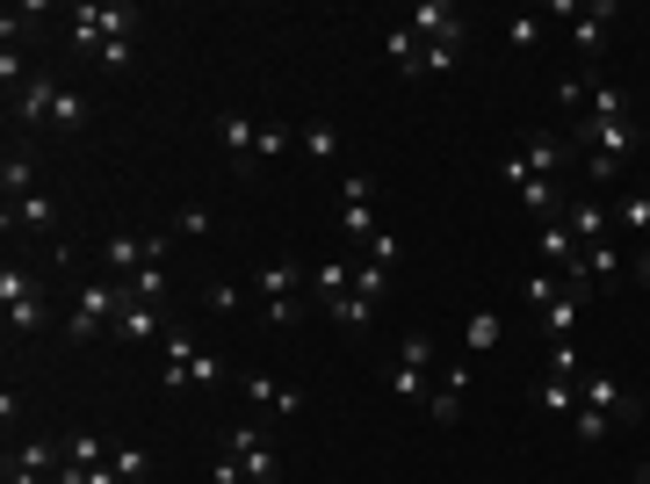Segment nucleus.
<instances>
[{"instance_id":"obj_1","label":"nucleus","mask_w":650,"mask_h":484,"mask_svg":"<svg viewBox=\"0 0 650 484\" xmlns=\"http://www.w3.org/2000/svg\"><path fill=\"white\" fill-rule=\"evenodd\" d=\"M116 312H123V282L116 275H94V282H80V296H72L66 333H72V340H94V333L116 326Z\"/></svg>"},{"instance_id":"obj_2","label":"nucleus","mask_w":650,"mask_h":484,"mask_svg":"<svg viewBox=\"0 0 650 484\" xmlns=\"http://www.w3.org/2000/svg\"><path fill=\"white\" fill-rule=\"evenodd\" d=\"M137 8H116V0H80L72 8V44L80 52H102V44H131Z\"/></svg>"},{"instance_id":"obj_3","label":"nucleus","mask_w":650,"mask_h":484,"mask_svg":"<svg viewBox=\"0 0 650 484\" xmlns=\"http://www.w3.org/2000/svg\"><path fill=\"white\" fill-rule=\"evenodd\" d=\"M296 275H304V260H296V254H274L268 268L254 275L260 318H268V326H296V312H304V304H296Z\"/></svg>"},{"instance_id":"obj_4","label":"nucleus","mask_w":650,"mask_h":484,"mask_svg":"<svg viewBox=\"0 0 650 484\" xmlns=\"http://www.w3.org/2000/svg\"><path fill=\"white\" fill-rule=\"evenodd\" d=\"M377 181L369 173H347L340 181V239H355V246H369L377 239Z\"/></svg>"},{"instance_id":"obj_5","label":"nucleus","mask_w":650,"mask_h":484,"mask_svg":"<svg viewBox=\"0 0 650 484\" xmlns=\"http://www.w3.org/2000/svg\"><path fill=\"white\" fill-rule=\"evenodd\" d=\"M643 131H650L643 116H615V123L579 116V131H571V138H585V153H593V159H629L636 145H643Z\"/></svg>"},{"instance_id":"obj_6","label":"nucleus","mask_w":650,"mask_h":484,"mask_svg":"<svg viewBox=\"0 0 650 484\" xmlns=\"http://www.w3.org/2000/svg\"><path fill=\"white\" fill-rule=\"evenodd\" d=\"M405 30L419 36V44H448V52H462V36H470V22H462V8H456V0H419Z\"/></svg>"},{"instance_id":"obj_7","label":"nucleus","mask_w":650,"mask_h":484,"mask_svg":"<svg viewBox=\"0 0 650 484\" xmlns=\"http://www.w3.org/2000/svg\"><path fill=\"white\" fill-rule=\"evenodd\" d=\"M585 405H593V413H607L615 427H636V419H643V398H636L615 369H593V376H585Z\"/></svg>"},{"instance_id":"obj_8","label":"nucleus","mask_w":650,"mask_h":484,"mask_svg":"<svg viewBox=\"0 0 650 484\" xmlns=\"http://www.w3.org/2000/svg\"><path fill=\"white\" fill-rule=\"evenodd\" d=\"M217 145H224V159H232V173L260 167V123H246L239 109H217Z\"/></svg>"},{"instance_id":"obj_9","label":"nucleus","mask_w":650,"mask_h":484,"mask_svg":"<svg viewBox=\"0 0 650 484\" xmlns=\"http://www.w3.org/2000/svg\"><path fill=\"white\" fill-rule=\"evenodd\" d=\"M232 455L246 463V484H274V441L260 419H246V427H232Z\"/></svg>"},{"instance_id":"obj_10","label":"nucleus","mask_w":650,"mask_h":484,"mask_svg":"<svg viewBox=\"0 0 650 484\" xmlns=\"http://www.w3.org/2000/svg\"><path fill=\"white\" fill-rule=\"evenodd\" d=\"M478 362H441V391H427V419L434 427H456L462 419V391H470Z\"/></svg>"},{"instance_id":"obj_11","label":"nucleus","mask_w":650,"mask_h":484,"mask_svg":"<svg viewBox=\"0 0 650 484\" xmlns=\"http://www.w3.org/2000/svg\"><path fill=\"white\" fill-rule=\"evenodd\" d=\"M109 333H116V340H167V312H159V304H137V296H131V282H123V312H116V326H109Z\"/></svg>"},{"instance_id":"obj_12","label":"nucleus","mask_w":650,"mask_h":484,"mask_svg":"<svg viewBox=\"0 0 650 484\" xmlns=\"http://www.w3.org/2000/svg\"><path fill=\"white\" fill-rule=\"evenodd\" d=\"M520 159H528V173H542V181H564L571 145H564V138H549V131H528V138H520Z\"/></svg>"},{"instance_id":"obj_13","label":"nucleus","mask_w":650,"mask_h":484,"mask_svg":"<svg viewBox=\"0 0 650 484\" xmlns=\"http://www.w3.org/2000/svg\"><path fill=\"white\" fill-rule=\"evenodd\" d=\"M535 254H542L549 268H564V275H579V260H585V246L571 239V225H564V217H549V225L535 232Z\"/></svg>"},{"instance_id":"obj_14","label":"nucleus","mask_w":650,"mask_h":484,"mask_svg":"<svg viewBox=\"0 0 650 484\" xmlns=\"http://www.w3.org/2000/svg\"><path fill=\"white\" fill-rule=\"evenodd\" d=\"M246 398H254L268 419H290V413H304V391H290V383H274V376H246Z\"/></svg>"},{"instance_id":"obj_15","label":"nucleus","mask_w":650,"mask_h":484,"mask_svg":"<svg viewBox=\"0 0 650 484\" xmlns=\"http://www.w3.org/2000/svg\"><path fill=\"white\" fill-rule=\"evenodd\" d=\"M52 102H58V80H44V72H30V80H22V102H15L22 131H44V123H52Z\"/></svg>"},{"instance_id":"obj_16","label":"nucleus","mask_w":650,"mask_h":484,"mask_svg":"<svg viewBox=\"0 0 650 484\" xmlns=\"http://www.w3.org/2000/svg\"><path fill=\"white\" fill-rule=\"evenodd\" d=\"M579 405H585V391L571 376H542L535 383V413H549V419H579Z\"/></svg>"},{"instance_id":"obj_17","label":"nucleus","mask_w":650,"mask_h":484,"mask_svg":"<svg viewBox=\"0 0 650 484\" xmlns=\"http://www.w3.org/2000/svg\"><path fill=\"white\" fill-rule=\"evenodd\" d=\"M52 463H58L52 441H22V455H8V484H44Z\"/></svg>"},{"instance_id":"obj_18","label":"nucleus","mask_w":650,"mask_h":484,"mask_svg":"<svg viewBox=\"0 0 650 484\" xmlns=\"http://www.w3.org/2000/svg\"><path fill=\"white\" fill-rule=\"evenodd\" d=\"M217 376H224V362H217V354L203 347L195 362H173V369H159V391H189V383H217Z\"/></svg>"},{"instance_id":"obj_19","label":"nucleus","mask_w":650,"mask_h":484,"mask_svg":"<svg viewBox=\"0 0 650 484\" xmlns=\"http://www.w3.org/2000/svg\"><path fill=\"white\" fill-rule=\"evenodd\" d=\"M0 217H8V232H52L58 225V203H52V195H22V203H8V210H0Z\"/></svg>"},{"instance_id":"obj_20","label":"nucleus","mask_w":650,"mask_h":484,"mask_svg":"<svg viewBox=\"0 0 650 484\" xmlns=\"http://www.w3.org/2000/svg\"><path fill=\"white\" fill-rule=\"evenodd\" d=\"M585 116H593V123H615V116H636V102H629V87H615V80H593V94H585Z\"/></svg>"},{"instance_id":"obj_21","label":"nucleus","mask_w":650,"mask_h":484,"mask_svg":"<svg viewBox=\"0 0 650 484\" xmlns=\"http://www.w3.org/2000/svg\"><path fill=\"white\" fill-rule=\"evenodd\" d=\"M514 195H520V210H528V217H542V225H549V217H557V203H564V181H542V173H528Z\"/></svg>"},{"instance_id":"obj_22","label":"nucleus","mask_w":650,"mask_h":484,"mask_svg":"<svg viewBox=\"0 0 650 484\" xmlns=\"http://www.w3.org/2000/svg\"><path fill=\"white\" fill-rule=\"evenodd\" d=\"M462 347H470V354H498V347H506V318H498V312H470Z\"/></svg>"},{"instance_id":"obj_23","label":"nucleus","mask_w":650,"mask_h":484,"mask_svg":"<svg viewBox=\"0 0 650 484\" xmlns=\"http://www.w3.org/2000/svg\"><path fill=\"white\" fill-rule=\"evenodd\" d=\"M311 282H318V304H340V296L355 290V260H347V254L318 260V275H311Z\"/></svg>"},{"instance_id":"obj_24","label":"nucleus","mask_w":650,"mask_h":484,"mask_svg":"<svg viewBox=\"0 0 650 484\" xmlns=\"http://www.w3.org/2000/svg\"><path fill=\"white\" fill-rule=\"evenodd\" d=\"M579 268H585V282L615 290V282H621V246H607V239H599V246H585V260H579Z\"/></svg>"},{"instance_id":"obj_25","label":"nucleus","mask_w":650,"mask_h":484,"mask_svg":"<svg viewBox=\"0 0 650 484\" xmlns=\"http://www.w3.org/2000/svg\"><path fill=\"white\" fill-rule=\"evenodd\" d=\"M564 225H571V239H579V246H599V239H607V210H599V203H571Z\"/></svg>"},{"instance_id":"obj_26","label":"nucleus","mask_w":650,"mask_h":484,"mask_svg":"<svg viewBox=\"0 0 650 484\" xmlns=\"http://www.w3.org/2000/svg\"><path fill=\"white\" fill-rule=\"evenodd\" d=\"M383 391H391L397 405H419V398H427V369H405V362H391V369H383Z\"/></svg>"},{"instance_id":"obj_27","label":"nucleus","mask_w":650,"mask_h":484,"mask_svg":"<svg viewBox=\"0 0 650 484\" xmlns=\"http://www.w3.org/2000/svg\"><path fill=\"white\" fill-rule=\"evenodd\" d=\"M383 52H391L397 80H427V66H419V36H412V30H391V44H383Z\"/></svg>"},{"instance_id":"obj_28","label":"nucleus","mask_w":650,"mask_h":484,"mask_svg":"<svg viewBox=\"0 0 650 484\" xmlns=\"http://www.w3.org/2000/svg\"><path fill=\"white\" fill-rule=\"evenodd\" d=\"M0 189H8V203L36 195V159H30V153H8V167H0Z\"/></svg>"},{"instance_id":"obj_29","label":"nucleus","mask_w":650,"mask_h":484,"mask_svg":"<svg viewBox=\"0 0 650 484\" xmlns=\"http://www.w3.org/2000/svg\"><path fill=\"white\" fill-rule=\"evenodd\" d=\"M355 296L377 312L383 296H391V268H377V260H355Z\"/></svg>"},{"instance_id":"obj_30","label":"nucleus","mask_w":650,"mask_h":484,"mask_svg":"<svg viewBox=\"0 0 650 484\" xmlns=\"http://www.w3.org/2000/svg\"><path fill=\"white\" fill-rule=\"evenodd\" d=\"M325 318H333V326H340V333H369V326H377V312H369V304H361L355 290H347L340 304H325Z\"/></svg>"},{"instance_id":"obj_31","label":"nucleus","mask_w":650,"mask_h":484,"mask_svg":"<svg viewBox=\"0 0 650 484\" xmlns=\"http://www.w3.org/2000/svg\"><path fill=\"white\" fill-rule=\"evenodd\" d=\"M506 52L514 58L542 52V15H506Z\"/></svg>"},{"instance_id":"obj_32","label":"nucleus","mask_w":650,"mask_h":484,"mask_svg":"<svg viewBox=\"0 0 650 484\" xmlns=\"http://www.w3.org/2000/svg\"><path fill=\"white\" fill-rule=\"evenodd\" d=\"M131 296L137 304H167V260H145V268L131 275Z\"/></svg>"},{"instance_id":"obj_33","label":"nucleus","mask_w":650,"mask_h":484,"mask_svg":"<svg viewBox=\"0 0 650 484\" xmlns=\"http://www.w3.org/2000/svg\"><path fill=\"white\" fill-rule=\"evenodd\" d=\"M542 347H549V376H571V383L585 376V347L579 340H542Z\"/></svg>"},{"instance_id":"obj_34","label":"nucleus","mask_w":650,"mask_h":484,"mask_svg":"<svg viewBox=\"0 0 650 484\" xmlns=\"http://www.w3.org/2000/svg\"><path fill=\"white\" fill-rule=\"evenodd\" d=\"M607 434H615V419L593 413V405H579V419H571V441H579V449H599Z\"/></svg>"},{"instance_id":"obj_35","label":"nucleus","mask_w":650,"mask_h":484,"mask_svg":"<svg viewBox=\"0 0 650 484\" xmlns=\"http://www.w3.org/2000/svg\"><path fill=\"white\" fill-rule=\"evenodd\" d=\"M296 145H304L311 159H340V131H333V123H304V131H296Z\"/></svg>"},{"instance_id":"obj_36","label":"nucleus","mask_w":650,"mask_h":484,"mask_svg":"<svg viewBox=\"0 0 650 484\" xmlns=\"http://www.w3.org/2000/svg\"><path fill=\"white\" fill-rule=\"evenodd\" d=\"M109 455H116V449H109L102 434H72V449H66V463H72V470H94V463H109Z\"/></svg>"},{"instance_id":"obj_37","label":"nucleus","mask_w":650,"mask_h":484,"mask_svg":"<svg viewBox=\"0 0 650 484\" xmlns=\"http://www.w3.org/2000/svg\"><path fill=\"white\" fill-rule=\"evenodd\" d=\"M22 296H36V275L22 260H8V268H0V304H22Z\"/></svg>"},{"instance_id":"obj_38","label":"nucleus","mask_w":650,"mask_h":484,"mask_svg":"<svg viewBox=\"0 0 650 484\" xmlns=\"http://www.w3.org/2000/svg\"><path fill=\"white\" fill-rule=\"evenodd\" d=\"M109 463H116V477H123V484H145V477H153V455H145V449H131V441H123V449L109 455Z\"/></svg>"},{"instance_id":"obj_39","label":"nucleus","mask_w":650,"mask_h":484,"mask_svg":"<svg viewBox=\"0 0 650 484\" xmlns=\"http://www.w3.org/2000/svg\"><path fill=\"white\" fill-rule=\"evenodd\" d=\"M87 116H94V109H87L80 94H66V87H58V102H52V123H58V131H87Z\"/></svg>"},{"instance_id":"obj_40","label":"nucleus","mask_w":650,"mask_h":484,"mask_svg":"<svg viewBox=\"0 0 650 484\" xmlns=\"http://www.w3.org/2000/svg\"><path fill=\"white\" fill-rule=\"evenodd\" d=\"M615 217H621V232H629V239H650V189H643V195H629Z\"/></svg>"},{"instance_id":"obj_41","label":"nucleus","mask_w":650,"mask_h":484,"mask_svg":"<svg viewBox=\"0 0 650 484\" xmlns=\"http://www.w3.org/2000/svg\"><path fill=\"white\" fill-rule=\"evenodd\" d=\"M282 153H296V131L290 123H260V159H282Z\"/></svg>"},{"instance_id":"obj_42","label":"nucleus","mask_w":650,"mask_h":484,"mask_svg":"<svg viewBox=\"0 0 650 484\" xmlns=\"http://www.w3.org/2000/svg\"><path fill=\"white\" fill-rule=\"evenodd\" d=\"M210 232H217V217H210V210H181V217H173V239H210Z\"/></svg>"},{"instance_id":"obj_43","label":"nucleus","mask_w":650,"mask_h":484,"mask_svg":"<svg viewBox=\"0 0 650 484\" xmlns=\"http://www.w3.org/2000/svg\"><path fill=\"white\" fill-rule=\"evenodd\" d=\"M203 304H210L217 318H232V312L246 304V290H239V282H210V290H203Z\"/></svg>"},{"instance_id":"obj_44","label":"nucleus","mask_w":650,"mask_h":484,"mask_svg":"<svg viewBox=\"0 0 650 484\" xmlns=\"http://www.w3.org/2000/svg\"><path fill=\"white\" fill-rule=\"evenodd\" d=\"M44 326V296H22V304H8V333H36Z\"/></svg>"},{"instance_id":"obj_45","label":"nucleus","mask_w":650,"mask_h":484,"mask_svg":"<svg viewBox=\"0 0 650 484\" xmlns=\"http://www.w3.org/2000/svg\"><path fill=\"white\" fill-rule=\"evenodd\" d=\"M397 362L405 369H434V340L427 333H405V340H397Z\"/></svg>"},{"instance_id":"obj_46","label":"nucleus","mask_w":650,"mask_h":484,"mask_svg":"<svg viewBox=\"0 0 650 484\" xmlns=\"http://www.w3.org/2000/svg\"><path fill=\"white\" fill-rule=\"evenodd\" d=\"M195 354H203V347H195V333H167V340H159V362H195Z\"/></svg>"},{"instance_id":"obj_47","label":"nucleus","mask_w":650,"mask_h":484,"mask_svg":"<svg viewBox=\"0 0 650 484\" xmlns=\"http://www.w3.org/2000/svg\"><path fill=\"white\" fill-rule=\"evenodd\" d=\"M520 296L542 312V304H557V296H564V282H557V275H528V282H520Z\"/></svg>"},{"instance_id":"obj_48","label":"nucleus","mask_w":650,"mask_h":484,"mask_svg":"<svg viewBox=\"0 0 650 484\" xmlns=\"http://www.w3.org/2000/svg\"><path fill=\"white\" fill-rule=\"evenodd\" d=\"M462 52H448V44H419V66H427V80H441V72H456Z\"/></svg>"},{"instance_id":"obj_49","label":"nucleus","mask_w":650,"mask_h":484,"mask_svg":"<svg viewBox=\"0 0 650 484\" xmlns=\"http://www.w3.org/2000/svg\"><path fill=\"white\" fill-rule=\"evenodd\" d=\"M361 260H377V268H391V275H397V232H377V239L361 246Z\"/></svg>"},{"instance_id":"obj_50","label":"nucleus","mask_w":650,"mask_h":484,"mask_svg":"<svg viewBox=\"0 0 650 484\" xmlns=\"http://www.w3.org/2000/svg\"><path fill=\"white\" fill-rule=\"evenodd\" d=\"M210 484H246V463H239V455H232V449H224L217 463H210Z\"/></svg>"},{"instance_id":"obj_51","label":"nucleus","mask_w":650,"mask_h":484,"mask_svg":"<svg viewBox=\"0 0 650 484\" xmlns=\"http://www.w3.org/2000/svg\"><path fill=\"white\" fill-rule=\"evenodd\" d=\"M557 102H564V109H579V116H585V72H571V80H557Z\"/></svg>"},{"instance_id":"obj_52","label":"nucleus","mask_w":650,"mask_h":484,"mask_svg":"<svg viewBox=\"0 0 650 484\" xmlns=\"http://www.w3.org/2000/svg\"><path fill=\"white\" fill-rule=\"evenodd\" d=\"M94 66H109V72H123V66H131V44H102V52H94Z\"/></svg>"},{"instance_id":"obj_53","label":"nucleus","mask_w":650,"mask_h":484,"mask_svg":"<svg viewBox=\"0 0 650 484\" xmlns=\"http://www.w3.org/2000/svg\"><path fill=\"white\" fill-rule=\"evenodd\" d=\"M636 282H643V290H650V246H643V254H636Z\"/></svg>"},{"instance_id":"obj_54","label":"nucleus","mask_w":650,"mask_h":484,"mask_svg":"<svg viewBox=\"0 0 650 484\" xmlns=\"http://www.w3.org/2000/svg\"><path fill=\"white\" fill-rule=\"evenodd\" d=\"M636 484H650V455H643V463H636Z\"/></svg>"},{"instance_id":"obj_55","label":"nucleus","mask_w":650,"mask_h":484,"mask_svg":"<svg viewBox=\"0 0 650 484\" xmlns=\"http://www.w3.org/2000/svg\"><path fill=\"white\" fill-rule=\"evenodd\" d=\"M643 153H650V131H643Z\"/></svg>"},{"instance_id":"obj_56","label":"nucleus","mask_w":650,"mask_h":484,"mask_svg":"<svg viewBox=\"0 0 650 484\" xmlns=\"http://www.w3.org/2000/svg\"><path fill=\"white\" fill-rule=\"evenodd\" d=\"M629 484H636V477H629Z\"/></svg>"}]
</instances>
